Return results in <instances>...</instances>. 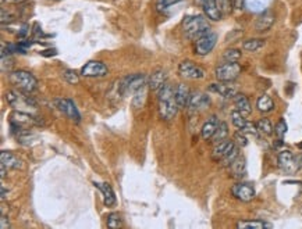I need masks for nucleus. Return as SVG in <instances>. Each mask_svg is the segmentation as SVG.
Returning a JSON list of instances; mask_svg holds the SVG:
<instances>
[{
	"mask_svg": "<svg viewBox=\"0 0 302 229\" xmlns=\"http://www.w3.org/2000/svg\"><path fill=\"white\" fill-rule=\"evenodd\" d=\"M176 87L171 86L170 83L166 82L163 86L158 90V102H159V115L162 120L170 121L178 113V104L176 102Z\"/></svg>",
	"mask_w": 302,
	"mask_h": 229,
	"instance_id": "f257e3e1",
	"label": "nucleus"
},
{
	"mask_svg": "<svg viewBox=\"0 0 302 229\" xmlns=\"http://www.w3.org/2000/svg\"><path fill=\"white\" fill-rule=\"evenodd\" d=\"M182 31L190 40H197L205 33L210 32V25L203 16L193 14V16H187L182 20Z\"/></svg>",
	"mask_w": 302,
	"mask_h": 229,
	"instance_id": "f03ea898",
	"label": "nucleus"
},
{
	"mask_svg": "<svg viewBox=\"0 0 302 229\" xmlns=\"http://www.w3.org/2000/svg\"><path fill=\"white\" fill-rule=\"evenodd\" d=\"M238 156H240V150L234 141H223V142L216 143L212 152V160L224 167H229Z\"/></svg>",
	"mask_w": 302,
	"mask_h": 229,
	"instance_id": "7ed1b4c3",
	"label": "nucleus"
},
{
	"mask_svg": "<svg viewBox=\"0 0 302 229\" xmlns=\"http://www.w3.org/2000/svg\"><path fill=\"white\" fill-rule=\"evenodd\" d=\"M6 100L17 111L22 113H31L33 109H36V102L33 100L29 93L22 90H10L6 93Z\"/></svg>",
	"mask_w": 302,
	"mask_h": 229,
	"instance_id": "20e7f679",
	"label": "nucleus"
},
{
	"mask_svg": "<svg viewBox=\"0 0 302 229\" xmlns=\"http://www.w3.org/2000/svg\"><path fill=\"white\" fill-rule=\"evenodd\" d=\"M9 81L13 86L22 90V92L32 93L36 90L38 87V81L36 78L31 74V72L24 71V70H17V71L10 72L9 75Z\"/></svg>",
	"mask_w": 302,
	"mask_h": 229,
	"instance_id": "39448f33",
	"label": "nucleus"
},
{
	"mask_svg": "<svg viewBox=\"0 0 302 229\" xmlns=\"http://www.w3.org/2000/svg\"><path fill=\"white\" fill-rule=\"evenodd\" d=\"M149 78L143 74H134V75L126 76L123 81L119 83V92L121 96H127V95H134V93L139 90L141 87L148 85Z\"/></svg>",
	"mask_w": 302,
	"mask_h": 229,
	"instance_id": "423d86ee",
	"label": "nucleus"
},
{
	"mask_svg": "<svg viewBox=\"0 0 302 229\" xmlns=\"http://www.w3.org/2000/svg\"><path fill=\"white\" fill-rule=\"evenodd\" d=\"M241 66L238 63H229L225 61L224 64H220L217 68H216V78L217 81L221 82H233L236 81L237 78L240 76L241 74Z\"/></svg>",
	"mask_w": 302,
	"mask_h": 229,
	"instance_id": "0eeeda50",
	"label": "nucleus"
},
{
	"mask_svg": "<svg viewBox=\"0 0 302 229\" xmlns=\"http://www.w3.org/2000/svg\"><path fill=\"white\" fill-rule=\"evenodd\" d=\"M217 43V33L210 31L195 40V53L198 56L209 55Z\"/></svg>",
	"mask_w": 302,
	"mask_h": 229,
	"instance_id": "6e6552de",
	"label": "nucleus"
},
{
	"mask_svg": "<svg viewBox=\"0 0 302 229\" xmlns=\"http://www.w3.org/2000/svg\"><path fill=\"white\" fill-rule=\"evenodd\" d=\"M178 72L182 78L185 79H193V81H197V79H203L206 72L203 68H201L199 66H197L194 61L191 60H185L182 61L181 64L178 66Z\"/></svg>",
	"mask_w": 302,
	"mask_h": 229,
	"instance_id": "1a4fd4ad",
	"label": "nucleus"
},
{
	"mask_svg": "<svg viewBox=\"0 0 302 229\" xmlns=\"http://www.w3.org/2000/svg\"><path fill=\"white\" fill-rule=\"evenodd\" d=\"M231 195L236 197L237 200H240V202L248 203L253 200V197H255L256 193H255V189H253L252 185L240 182V184H236V185L231 188Z\"/></svg>",
	"mask_w": 302,
	"mask_h": 229,
	"instance_id": "9d476101",
	"label": "nucleus"
},
{
	"mask_svg": "<svg viewBox=\"0 0 302 229\" xmlns=\"http://www.w3.org/2000/svg\"><path fill=\"white\" fill-rule=\"evenodd\" d=\"M81 75L87 78H103L107 75V67L104 66L102 61H88L81 70Z\"/></svg>",
	"mask_w": 302,
	"mask_h": 229,
	"instance_id": "9b49d317",
	"label": "nucleus"
},
{
	"mask_svg": "<svg viewBox=\"0 0 302 229\" xmlns=\"http://www.w3.org/2000/svg\"><path fill=\"white\" fill-rule=\"evenodd\" d=\"M55 106L60 110L63 114H66L68 118H71V120L76 121V122H80L81 115L78 113L77 107H76V104H74V102H72L71 99H56Z\"/></svg>",
	"mask_w": 302,
	"mask_h": 229,
	"instance_id": "f8f14e48",
	"label": "nucleus"
},
{
	"mask_svg": "<svg viewBox=\"0 0 302 229\" xmlns=\"http://www.w3.org/2000/svg\"><path fill=\"white\" fill-rule=\"evenodd\" d=\"M279 165L287 174H294V172L299 171L297 157L290 150H283L279 154Z\"/></svg>",
	"mask_w": 302,
	"mask_h": 229,
	"instance_id": "ddd939ff",
	"label": "nucleus"
},
{
	"mask_svg": "<svg viewBox=\"0 0 302 229\" xmlns=\"http://www.w3.org/2000/svg\"><path fill=\"white\" fill-rule=\"evenodd\" d=\"M195 3L202 7L205 16L208 17V20L212 21H220L221 20V11L217 5V0H195Z\"/></svg>",
	"mask_w": 302,
	"mask_h": 229,
	"instance_id": "4468645a",
	"label": "nucleus"
},
{
	"mask_svg": "<svg viewBox=\"0 0 302 229\" xmlns=\"http://www.w3.org/2000/svg\"><path fill=\"white\" fill-rule=\"evenodd\" d=\"M210 106V98L206 93L203 92H193L188 100V109L193 111H198V110L206 109Z\"/></svg>",
	"mask_w": 302,
	"mask_h": 229,
	"instance_id": "2eb2a0df",
	"label": "nucleus"
},
{
	"mask_svg": "<svg viewBox=\"0 0 302 229\" xmlns=\"http://www.w3.org/2000/svg\"><path fill=\"white\" fill-rule=\"evenodd\" d=\"M209 90L217 93L221 98H234L237 95V87L231 82H216L209 85Z\"/></svg>",
	"mask_w": 302,
	"mask_h": 229,
	"instance_id": "dca6fc26",
	"label": "nucleus"
},
{
	"mask_svg": "<svg viewBox=\"0 0 302 229\" xmlns=\"http://www.w3.org/2000/svg\"><path fill=\"white\" fill-rule=\"evenodd\" d=\"M273 24H275V14L270 10H263L255 22V29L258 32H266L273 27Z\"/></svg>",
	"mask_w": 302,
	"mask_h": 229,
	"instance_id": "f3484780",
	"label": "nucleus"
},
{
	"mask_svg": "<svg viewBox=\"0 0 302 229\" xmlns=\"http://www.w3.org/2000/svg\"><path fill=\"white\" fill-rule=\"evenodd\" d=\"M230 168V174L233 178H237V179H241L247 175V161L244 157H238L233 161V163L229 165Z\"/></svg>",
	"mask_w": 302,
	"mask_h": 229,
	"instance_id": "a211bd4d",
	"label": "nucleus"
},
{
	"mask_svg": "<svg viewBox=\"0 0 302 229\" xmlns=\"http://www.w3.org/2000/svg\"><path fill=\"white\" fill-rule=\"evenodd\" d=\"M166 82H167V72L165 70H155L152 72V75L149 76V81H148V86L149 89H152V90H159L160 87L165 85Z\"/></svg>",
	"mask_w": 302,
	"mask_h": 229,
	"instance_id": "6ab92c4d",
	"label": "nucleus"
},
{
	"mask_svg": "<svg viewBox=\"0 0 302 229\" xmlns=\"http://www.w3.org/2000/svg\"><path fill=\"white\" fill-rule=\"evenodd\" d=\"M174 96H176V102L178 104L180 109H184L188 106V100H190V96H191V92L185 83H178L176 86V92H174Z\"/></svg>",
	"mask_w": 302,
	"mask_h": 229,
	"instance_id": "aec40b11",
	"label": "nucleus"
},
{
	"mask_svg": "<svg viewBox=\"0 0 302 229\" xmlns=\"http://www.w3.org/2000/svg\"><path fill=\"white\" fill-rule=\"evenodd\" d=\"M217 125H219V120L216 115H212L205 124H203L202 129H201V135H202L203 141H210L213 138L214 132L217 129Z\"/></svg>",
	"mask_w": 302,
	"mask_h": 229,
	"instance_id": "412c9836",
	"label": "nucleus"
},
{
	"mask_svg": "<svg viewBox=\"0 0 302 229\" xmlns=\"http://www.w3.org/2000/svg\"><path fill=\"white\" fill-rule=\"evenodd\" d=\"M0 161L2 164H5L7 168L11 169H21L22 168V161L17 157L16 154H13L10 152H3L0 153Z\"/></svg>",
	"mask_w": 302,
	"mask_h": 229,
	"instance_id": "4be33fe9",
	"label": "nucleus"
},
{
	"mask_svg": "<svg viewBox=\"0 0 302 229\" xmlns=\"http://www.w3.org/2000/svg\"><path fill=\"white\" fill-rule=\"evenodd\" d=\"M94 185L102 192V196H103V203L107 206V207H111V206H115L116 204V195L113 189H111V186L109 184H96L94 182Z\"/></svg>",
	"mask_w": 302,
	"mask_h": 229,
	"instance_id": "5701e85b",
	"label": "nucleus"
},
{
	"mask_svg": "<svg viewBox=\"0 0 302 229\" xmlns=\"http://www.w3.org/2000/svg\"><path fill=\"white\" fill-rule=\"evenodd\" d=\"M273 225L262 221V219H244L237 222V228L238 229H265V228H272Z\"/></svg>",
	"mask_w": 302,
	"mask_h": 229,
	"instance_id": "b1692460",
	"label": "nucleus"
},
{
	"mask_svg": "<svg viewBox=\"0 0 302 229\" xmlns=\"http://www.w3.org/2000/svg\"><path fill=\"white\" fill-rule=\"evenodd\" d=\"M234 104H236V109L244 114L245 117L249 115L252 113V109H251V103H249V100L245 95H240V93H237L236 96H234Z\"/></svg>",
	"mask_w": 302,
	"mask_h": 229,
	"instance_id": "393cba45",
	"label": "nucleus"
},
{
	"mask_svg": "<svg viewBox=\"0 0 302 229\" xmlns=\"http://www.w3.org/2000/svg\"><path fill=\"white\" fill-rule=\"evenodd\" d=\"M256 107L260 113H270V111H273L275 109V102H273V99L268 96V95H262L260 98L258 99V102H256Z\"/></svg>",
	"mask_w": 302,
	"mask_h": 229,
	"instance_id": "a878e982",
	"label": "nucleus"
},
{
	"mask_svg": "<svg viewBox=\"0 0 302 229\" xmlns=\"http://www.w3.org/2000/svg\"><path fill=\"white\" fill-rule=\"evenodd\" d=\"M182 2H185V0H156V9L162 14H169L173 10V7H176Z\"/></svg>",
	"mask_w": 302,
	"mask_h": 229,
	"instance_id": "bb28decb",
	"label": "nucleus"
},
{
	"mask_svg": "<svg viewBox=\"0 0 302 229\" xmlns=\"http://www.w3.org/2000/svg\"><path fill=\"white\" fill-rule=\"evenodd\" d=\"M227 136H229V125L225 124L224 121H221V122H219L217 129H216L213 138H212L210 141L216 145V143H220V142H223V141H225Z\"/></svg>",
	"mask_w": 302,
	"mask_h": 229,
	"instance_id": "cd10ccee",
	"label": "nucleus"
},
{
	"mask_svg": "<svg viewBox=\"0 0 302 229\" xmlns=\"http://www.w3.org/2000/svg\"><path fill=\"white\" fill-rule=\"evenodd\" d=\"M258 132L260 135H263V136H270L272 133H273V125H272V122H270L269 118H260L258 121Z\"/></svg>",
	"mask_w": 302,
	"mask_h": 229,
	"instance_id": "c85d7f7f",
	"label": "nucleus"
},
{
	"mask_svg": "<svg viewBox=\"0 0 302 229\" xmlns=\"http://www.w3.org/2000/svg\"><path fill=\"white\" fill-rule=\"evenodd\" d=\"M148 86V85H146ZM146 86L141 87L139 90L134 93V99H132V106L135 109H142L145 100H146Z\"/></svg>",
	"mask_w": 302,
	"mask_h": 229,
	"instance_id": "c756f323",
	"label": "nucleus"
},
{
	"mask_svg": "<svg viewBox=\"0 0 302 229\" xmlns=\"http://www.w3.org/2000/svg\"><path fill=\"white\" fill-rule=\"evenodd\" d=\"M263 44L265 42L262 39H247V40L242 42V48H244V50H247V52H256Z\"/></svg>",
	"mask_w": 302,
	"mask_h": 229,
	"instance_id": "7c9ffc66",
	"label": "nucleus"
},
{
	"mask_svg": "<svg viewBox=\"0 0 302 229\" xmlns=\"http://www.w3.org/2000/svg\"><path fill=\"white\" fill-rule=\"evenodd\" d=\"M269 0H245V6L251 11H263L266 10V6Z\"/></svg>",
	"mask_w": 302,
	"mask_h": 229,
	"instance_id": "2f4dec72",
	"label": "nucleus"
},
{
	"mask_svg": "<svg viewBox=\"0 0 302 229\" xmlns=\"http://www.w3.org/2000/svg\"><path fill=\"white\" fill-rule=\"evenodd\" d=\"M231 122H233V125L236 126V128L241 129V128L245 126V124H247L248 121L245 120V115L241 114V113L236 109L234 111H231Z\"/></svg>",
	"mask_w": 302,
	"mask_h": 229,
	"instance_id": "473e14b6",
	"label": "nucleus"
},
{
	"mask_svg": "<svg viewBox=\"0 0 302 229\" xmlns=\"http://www.w3.org/2000/svg\"><path fill=\"white\" fill-rule=\"evenodd\" d=\"M241 56V52L238 49H227L223 53V60L229 61V63H238Z\"/></svg>",
	"mask_w": 302,
	"mask_h": 229,
	"instance_id": "72a5a7b5",
	"label": "nucleus"
},
{
	"mask_svg": "<svg viewBox=\"0 0 302 229\" xmlns=\"http://www.w3.org/2000/svg\"><path fill=\"white\" fill-rule=\"evenodd\" d=\"M107 226L113 229H119L123 226V219L117 213H110L107 215Z\"/></svg>",
	"mask_w": 302,
	"mask_h": 229,
	"instance_id": "f704fd0d",
	"label": "nucleus"
},
{
	"mask_svg": "<svg viewBox=\"0 0 302 229\" xmlns=\"http://www.w3.org/2000/svg\"><path fill=\"white\" fill-rule=\"evenodd\" d=\"M287 129H288V126H287L286 120H284V118H280L279 122H277L275 126V133H276V136H277V139H284V136H286V133H287Z\"/></svg>",
	"mask_w": 302,
	"mask_h": 229,
	"instance_id": "c9c22d12",
	"label": "nucleus"
},
{
	"mask_svg": "<svg viewBox=\"0 0 302 229\" xmlns=\"http://www.w3.org/2000/svg\"><path fill=\"white\" fill-rule=\"evenodd\" d=\"M217 5H219V9L223 16H229L231 14V11L234 10L233 0H217Z\"/></svg>",
	"mask_w": 302,
	"mask_h": 229,
	"instance_id": "e433bc0d",
	"label": "nucleus"
},
{
	"mask_svg": "<svg viewBox=\"0 0 302 229\" xmlns=\"http://www.w3.org/2000/svg\"><path fill=\"white\" fill-rule=\"evenodd\" d=\"M63 78H64L70 85H77L78 82H80V76L77 75V72L72 71V70H66V71L63 72Z\"/></svg>",
	"mask_w": 302,
	"mask_h": 229,
	"instance_id": "4c0bfd02",
	"label": "nucleus"
},
{
	"mask_svg": "<svg viewBox=\"0 0 302 229\" xmlns=\"http://www.w3.org/2000/svg\"><path fill=\"white\" fill-rule=\"evenodd\" d=\"M233 141L236 142L237 146H241V148H245L248 145L247 135L242 131H237L236 133H234V139H233Z\"/></svg>",
	"mask_w": 302,
	"mask_h": 229,
	"instance_id": "58836bf2",
	"label": "nucleus"
},
{
	"mask_svg": "<svg viewBox=\"0 0 302 229\" xmlns=\"http://www.w3.org/2000/svg\"><path fill=\"white\" fill-rule=\"evenodd\" d=\"M240 131H242L245 135H252V136H256L259 132H258V126H256V124H253V122H249L248 121L247 124H245V126L244 128H241Z\"/></svg>",
	"mask_w": 302,
	"mask_h": 229,
	"instance_id": "ea45409f",
	"label": "nucleus"
},
{
	"mask_svg": "<svg viewBox=\"0 0 302 229\" xmlns=\"http://www.w3.org/2000/svg\"><path fill=\"white\" fill-rule=\"evenodd\" d=\"M233 5H234L236 10H242L245 6V0H233Z\"/></svg>",
	"mask_w": 302,
	"mask_h": 229,
	"instance_id": "a19ab883",
	"label": "nucleus"
},
{
	"mask_svg": "<svg viewBox=\"0 0 302 229\" xmlns=\"http://www.w3.org/2000/svg\"><path fill=\"white\" fill-rule=\"evenodd\" d=\"M0 228L2 229L10 228V224H9L7 218H6V215H2V218H0Z\"/></svg>",
	"mask_w": 302,
	"mask_h": 229,
	"instance_id": "79ce46f5",
	"label": "nucleus"
},
{
	"mask_svg": "<svg viewBox=\"0 0 302 229\" xmlns=\"http://www.w3.org/2000/svg\"><path fill=\"white\" fill-rule=\"evenodd\" d=\"M297 160H298V167H299V169L302 171V153L299 154V156H298Z\"/></svg>",
	"mask_w": 302,
	"mask_h": 229,
	"instance_id": "37998d69",
	"label": "nucleus"
},
{
	"mask_svg": "<svg viewBox=\"0 0 302 229\" xmlns=\"http://www.w3.org/2000/svg\"><path fill=\"white\" fill-rule=\"evenodd\" d=\"M6 199V189L5 186H2V200H5Z\"/></svg>",
	"mask_w": 302,
	"mask_h": 229,
	"instance_id": "c03bdc74",
	"label": "nucleus"
},
{
	"mask_svg": "<svg viewBox=\"0 0 302 229\" xmlns=\"http://www.w3.org/2000/svg\"><path fill=\"white\" fill-rule=\"evenodd\" d=\"M6 2H9V3H18L21 0H2V3H6Z\"/></svg>",
	"mask_w": 302,
	"mask_h": 229,
	"instance_id": "a18cd8bd",
	"label": "nucleus"
},
{
	"mask_svg": "<svg viewBox=\"0 0 302 229\" xmlns=\"http://www.w3.org/2000/svg\"><path fill=\"white\" fill-rule=\"evenodd\" d=\"M298 148H299V149H302V143H299V145H298Z\"/></svg>",
	"mask_w": 302,
	"mask_h": 229,
	"instance_id": "49530a36",
	"label": "nucleus"
}]
</instances>
